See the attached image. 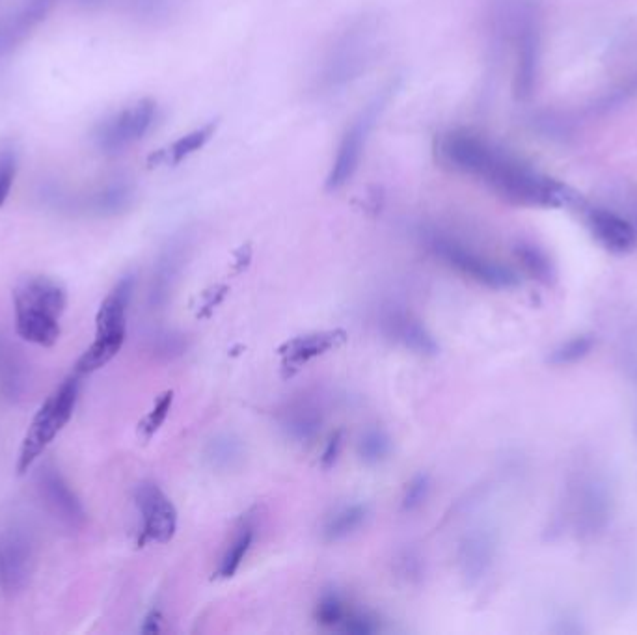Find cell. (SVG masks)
<instances>
[{
    "label": "cell",
    "instance_id": "cell-35",
    "mask_svg": "<svg viewBox=\"0 0 637 635\" xmlns=\"http://www.w3.org/2000/svg\"><path fill=\"white\" fill-rule=\"evenodd\" d=\"M341 447H343V431H336V433L328 438L325 451H323V455H321V466H323L325 470H330V468L336 464L339 453H341Z\"/></svg>",
    "mask_w": 637,
    "mask_h": 635
},
{
    "label": "cell",
    "instance_id": "cell-21",
    "mask_svg": "<svg viewBox=\"0 0 637 635\" xmlns=\"http://www.w3.org/2000/svg\"><path fill=\"white\" fill-rule=\"evenodd\" d=\"M183 263V246L181 244H172L166 252H164L157 269L153 272V280H151L150 304L151 308H161L166 304V300L170 297V291L174 289L177 274Z\"/></svg>",
    "mask_w": 637,
    "mask_h": 635
},
{
    "label": "cell",
    "instance_id": "cell-27",
    "mask_svg": "<svg viewBox=\"0 0 637 635\" xmlns=\"http://www.w3.org/2000/svg\"><path fill=\"white\" fill-rule=\"evenodd\" d=\"M392 453V438L382 429H367L358 442V455L369 466L380 464Z\"/></svg>",
    "mask_w": 637,
    "mask_h": 635
},
{
    "label": "cell",
    "instance_id": "cell-14",
    "mask_svg": "<svg viewBox=\"0 0 637 635\" xmlns=\"http://www.w3.org/2000/svg\"><path fill=\"white\" fill-rule=\"evenodd\" d=\"M587 224L598 243L613 254H630L637 246L636 228L613 211L591 209Z\"/></svg>",
    "mask_w": 637,
    "mask_h": 635
},
{
    "label": "cell",
    "instance_id": "cell-33",
    "mask_svg": "<svg viewBox=\"0 0 637 635\" xmlns=\"http://www.w3.org/2000/svg\"><path fill=\"white\" fill-rule=\"evenodd\" d=\"M17 172V157L12 149L0 151V207L6 202L10 189L14 185Z\"/></svg>",
    "mask_w": 637,
    "mask_h": 635
},
{
    "label": "cell",
    "instance_id": "cell-30",
    "mask_svg": "<svg viewBox=\"0 0 637 635\" xmlns=\"http://www.w3.org/2000/svg\"><path fill=\"white\" fill-rule=\"evenodd\" d=\"M595 341L591 336H580V338L570 339L565 345H561L550 358V362L554 365H569L585 358L591 349H593Z\"/></svg>",
    "mask_w": 637,
    "mask_h": 635
},
{
    "label": "cell",
    "instance_id": "cell-15",
    "mask_svg": "<svg viewBox=\"0 0 637 635\" xmlns=\"http://www.w3.org/2000/svg\"><path fill=\"white\" fill-rule=\"evenodd\" d=\"M55 0H27L14 15L0 21V58L12 53L53 10Z\"/></svg>",
    "mask_w": 637,
    "mask_h": 635
},
{
    "label": "cell",
    "instance_id": "cell-17",
    "mask_svg": "<svg viewBox=\"0 0 637 635\" xmlns=\"http://www.w3.org/2000/svg\"><path fill=\"white\" fill-rule=\"evenodd\" d=\"M30 384V369L19 349L0 334V393L6 401L19 403Z\"/></svg>",
    "mask_w": 637,
    "mask_h": 635
},
{
    "label": "cell",
    "instance_id": "cell-26",
    "mask_svg": "<svg viewBox=\"0 0 637 635\" xmlns=\"http://www.w3.org/2000/svg\"><path fill=\"white\" fill-rule=\"evenodd\" d=\"M215 131H217V122H209L204 127H200V129H194L189 135L181 136L166 151L168 153V161L172 164H179L181 161H185L192 153L204 148L205 144L211 140V136L215 135Z\"/></svg>",
    "mask_w": 637,
    "mask_h": 635
},
{
    "label": "cell",
    "instance_id": "cell-32",
    "mask_svg": "<svg viewBox=\"0 0 637 635\" xmlns=\"http://www.w3.org/2000/svg\"><path fill=\"white\" fill-rule=\"evenodd\" d=\"M632 97H637V73L632 75L630 79L617 86L615 90H611L610 94L600 97L597 101V105L593 107V112L602 114V112H610V110L621 107L626 101H630Z\"/></svg>",
    "mask_w": 637,
    "mask_h": 635
},
{
    "label": "cell",
    "instance_id": "cell-23",
    "mask_svg": "<svg viewBox=\"0 0 637 635\" xmlns=\"http://www.w3.org/2000/svg\"><path fill=\"white\" fill-rule=\"evenodd\" d=\"M254 537H256L254 518L250 514H246V516L241 518V522L237 524L230 546L226 548V552L220 559V567H218V576L220 578L235 576V572L243 565L244 557L252 548Z\"/></svg>",
    "mask_w": 637,
    "mask_h": 635
},
{
    "label": "cell",
    "instance_id": "cell-5",
    "mask_svg": "<svg viewBox=\"0 0 637 635\" xmlns=\"http://www.w3.org/2000/svg\"><path fill=\"white\" fill-rule=\"evenodd\" d=\"M79 377L81 375L75 373L64 380L55 392L47 397V401L40 406L38 414L32 419L21 444L19 459H17L19 475L27 473L32 468V464L38 460L41 453L68 425L79 399V388H81Z\"/></svg>",
    "mask_w": 637,
    "mask_h": 635
},
{
    "label": "cell",
    "instance_id": "cell-12",
    "mask_svg": "<svg viewBox=\"0 0 637 635\" xmlns=\"http://www.w3.org/2000/svg\"><path fill=\"white\" fill-rule=\"evenodd\" d=\"M36 487L47 511L53 514L56 522H60L71 531H77L86 524V511L81 500L71 490L64 475L51 462H45L38 468Z\"/></svg>",
    "mask_w": 637,
    "mask_h": 635
},
{
    "label": "cell",
    "instance_id": "cell-3",
    "mask_svg": "<svg viewBox=\"0 0 637 635\" xmlns=\"http://www.w3.org/2000/svg\"><path fill=\"white\" fill-rule=\"evenodd\" d=\"M379 47V23L375 19H358L328 47L317 71V90L321 94H334L347 88L351 82L366 73Z\"/></svg>",
    "mask_w": 637,
    "mask_h": 635
},
{
    "label": "cell",
    "instance_id": "cell-11",
    "mask_svg": "<svg viewBox=\"0 0 637 635\" xmlns=\"http://www.w3.org/2000/svg\"><path fill=\"white\" fill-rule=\"evenodd\" d=\"M157 116V105L151 99H142L133 107L122 110L112 120L103 123L97 135V146L107 155H118L140 142Z\"/></svg>",
    "mask_w": 637,
    "mask_h": 635
},
{
    "label": "cell",
    "instance_id": "cell-24",
    "mask_svg": "<svg viewBox=\"0 0 637 635\" xmlns=\"http://www.w3.org/2000/svg\"><path fill=\"white\" fill-rule=\"evenodd\" d=\"M366 505L362 503H353V505H347V507H341L339 511L332 514L328 520H326L325 527H323V535L328 542H338L347 539L349 535H353L356 529L364 526V522L367 520Z\"/></svg>",
    "mask_w": 637,
    "mask_h": 635
},
{
    "label": "cell",
    "instance_id": "cell-7",
    "mask_svg": "<svg viewBox=\"0 0 637 635\" xmlns=\"http://www.w3.org/2000/svg\"><path fill=\"white\" fill-rule=\"evenodd\" d=\"M394 84H388L386 88H382L379 94L375 95L364 109L356 114L351 125L347 127V131L339 140L338 151H336V159L330 166V172L326 177V190L334 192L341 187H345L354 174L358 172L364 151H366L367 140L369 135L373 133L375 125L380 120L382 112L388 107L392 95H394Z\"/></svg>",
    "mask_w": 637,
    "mask_h": 635
},
{
    "label": "cell",
    "instance_id": "cell-9",
    "mask_svg": "<svg viewBox=\"0 0 637 635\" xmlns=\"http://www.w3.org/2000/svg\"><path fill=\"white\" fill-rule=\"evenodd\" d=\"M34 568V546L25 527L0 529V587L4 595H21Z\"/></svg>",
    "mask_w": 637,
    "mask_h": 635
},
{
    "label": "cell",
    "instance_id": "cell-31",
    "mask_svg": "<svg viewBox=\"0 0 637 635\" xmlns=\"http://www.w3.org/2000/svg\"><path fill=\"white\" fill-rule=\"evenodd\" d=\"M429 492H431V479L427 473H420L416 475L407 488H405V494H403V500H401V509L405 513H414L423 507V503L429 498Z\"/></svg>",
    "mask_w": 637,
    "mask_h": 635
},
{
    "label": "cell",
    "instance_id": "cell-28",
    "mask_svg": "<svg viewBox=\"0 0 637 635\" xmlns=\"http://www.w3.org/2000/svg\"><path fill=\"white\" fill-rule=\"evenodd\" d=\"M349 604L338 595V593H326L323 598L319 600L317 609H315V619L326 628H334L339 630L341 622L345 619L347 611H349Z\"/></svg>",
    "mask_w": 637,
    "mask_h": 635
},
{
    "label": "cell",
    "instance_id": "cell-4",
    "mask_svg": "<svg viewBox=\"0 0 637 635\" xmlns=\"http://www.w3.org/2000/svg\"><path fill=\"white\" fill-rule=\"evenodd\" d=\"M135 291V276H123L107 298L95 317L94 343L84 351L75 364L77 375H90L109 364L122 351L127 336V310Z\"/></svg>",
    "mask_w": 637,
    "mask_h": 635
},
{
    "label": "cell",
    "instance_id": "cell-19",
    "mask_svg": "<svg viewBox=\"0 0 637 635\" xmlns=\"http://www.w3.org/2000/svg\"><path fill=\"white\" fill-rule=\"evenodd\" d=\"M492 557H494V539L488 535L487 531L470 533L462 541L461 550H459L462 574L470 581L481 580L488 567L492 565Z\"/></svg>",
    "mask_w": 637,
    "mask_h": 635
},
{
    "label": "cell",
    "instance_id": "cell-34",
    "mask_svg": "<svg viewBox=\"0 0 637 635\" xmlns=\"http://www.w3.org/2000/svg\"><path fill=\"white\" fill-rule=\"evenodd\" d=\"M183 349H185V339L176 332H163L153 339V351L159 356H166V358L179 356Z\"/></svg>",
    "mask_w": 637,
    "mask_h": 635
},
{
    "label": "cell",
    "instance_id": "cell-2",
    "mask_svg": "<svg viewBox=\"0 0 637 635\" xmlns=\"http://www.w3.org/2000/svg\"><path fill=\"white\" fill-rule=\"evenodd\" d=\"M68 306L66 287L47 276H28L14 289L15 330L21 338L53 347L60 339V317Z\"/></svg>",
    "mask_w": 637,
    "mask_h": 635
},
{
    "label": "cell",
    "instance_id": "cell-8",
    "mask_svg": "<svg viewBox=\"0 0 637 635\" xmlns=\"http://www.w3.org/2000/svg\"><path fill=\"white\" fill-rule=\"evenodd\" d=\"M543 34L539 17L533 10H526L516 21V66L513 92L518 101H528L537 90L541 75Z\"/></svg>",
    "mask_w": 637,
    "mask_h": 635
},
{
    "label": "cell",
    "instance_id": "cell-25",
    "mask_svg": "<svg viewBox=\"0 0 637 635\" xmlns=\"http://www.w3.org/2000/svg\"><path fill=\"white\" fill-rule=\"evenodd\" d=\"M516 259L524 267L533 280H539L543 284H552L556 278V269L552 259L544 252L541 246L533 243H518L515 248Z\"/></svg>",
    "mask_w": 637,
    "mask_h": 635
},
{
    "label": "cell",
    "instance_id": "cell-13",
    "mask_svg": "<svg viewBox=\"0 0 637 635\" xmlns=\"http://www.w3.org/2000/svg\"><path fill=\"white\" fill-rule=\"evenodd\" d=\"M382 332L386 338L394 339L408 351L421 356H434L438 352V343L431 332L421 325L414 315L403 310H388L382 315Z\"/></svg>",
    "mask_w": 637,
    "mask_h": 635
},
{
    "label": "cell",
    "instance_id": "cell-29",
    "mask_svg": "<svg viewBox=\"0 0 637 635\" xmlns=\"http://www.w3.org/2000/svg\"><path fill=\"white\" fill-rule=\"evenodd\" d=\"M174 403V392H164L155 405L148 412V416L138 423V436L144 442H150L151 438L157 434V431L163 427L164 421L168 418V412Z\"/></svg>",
    "mask_w": 637,
    "mask_h": 635
},
{
    "label": "cell",
    "instance_id": "cell-1",
    "mask_svg": "<svg viewBox=\"0 0 637 635\" xmlns=\"http://www.w3.org/2000/svg\"><path fill=\"white\" fill-rule=\"evenodd\" d=\"M438 163L464 176L475 177L505 202L522 207H561L574 200L569 187L544 176L507 149L468 129H455L436 138Z\"/></svg>",
    "mask_w": 637,
    "mask_h": 635
},
{
    "label": "cell",
    "instance_id": "cell-6",
    "mask_svg": "<svg viewBox=\"0 0 637 635\" xmlns=\"http://www.w3.org/2000/svg\"><path fill=\"white\" fill-rule=\"evenodd\" d=\"M425 243L440 261H444L453 271L487 285L490 289H511L518 285V274L500 261L485 256L472 246L462 243L448 233L431 230L425 233Z\"/></svg>",
    "mask_w": 637,
    "mask_h": 635
},
{
    "label": "cell",
    "instance_id": "cell-38",
    "mask_svg": "<svg viewBox=\"0 0 637 635\" xmlns=\"http://www.w3.org/2000/svg\"><path fill=\"white\" fill-rule=\"evenodd\" d=\"M84 6H99L103 0H79Z\"/></svg>",
    "mask_w": 637,
    "mask_h": 635
},
{
    "label": "cell",
    "instance_id": "cell-10",
    "mask_svg": "<svg viewBox=\"0 0 637 635\" xmlns=\"http://www.w3.org/2000/svg\"><path fill=\"white\" fill-rule=\"evenodd\" d=\"M135 501L142 518L138 544L172 541L177 529V511L172 500L153 481H142L135 488Z\"/></svg>",
    "mask_w": 637,
    "mask_h": 635
},
{
    "label": "cell",
    "instance_id": "cell-16",
    "mask_svg": "<svg viewBox=\"0 0 637 635\" xmlns=\"http://www.w3.org/2000/svg\"><path fill=\"white\" fill-rule=\"evenodd\" d=\"M345 339L347 334L343 330L313 332V334L291 339L280 349L282 365L284 369H300L302 365L323 356L325 352L336 349Z\"/></svg>",
    "mask_w": 637,
    "mask_h": 635
},
{
    "label": "cell",
    "instance_id": "cell-36",
    "mask_svg": "<svg viewBox=\"0 0 637 635\" xmlns=\"http://www.w3.org/2000/svg\"><path fill=\"white\" fill-rule=\"evenodd\" d=\"M136 12L146 17H161L168 14L172 0H133Z\"/></svg>",
    "mask_w": 637,
    "mask_h": 635
},
{
    "label": "cell",
    "instance_id": "cell-18",
    "mask_svg": "<svg viewBox=\"0 0 637 635\" xmlns=\"http://www.w3.org/2000/svg\"><path fill=\"white\" fill-rule=\"evenodd\" d=\"M280 425L291 440L306 444V442H312L321 431L323 412L313 399L302 397L293 401L291 405H287L280 416Z\"/></svg>",
    "mask_w": 637,
    "mask_h": 635
},
{
    "label": "cell",
    "instance_id": "cell-22",
    "mask_svg": "<svg viewBox=\"0 0 637 635\" xmlns=\"http://www.w3.org/2000/svg\"><path fill=\"white\" fill-rule=\"evenodd\" d=\"M205 464L217 472L235 470L244 460V444L239 436L217 434L204 449Z\"/></svg>",
    "mask_w": 637,
    "mask_h": 635
},
{
    "label": "cell",
    "instance_id": "cell-37",
    "mask_svg": "<svg viewBox=\"0 0 637 635\" xmlns=\"http://www.w3.org/2000/svg\"><path fill=\"white\" fill-rule=\"evenodd\" d=\"M161 622H163V617H161V613L153 609L150 615L146 617V621H144V626H142V632H144V634H159V632H161Z\"/></svg>",
    "mask_w": 637,
    "mask_h": 635
},
{
    "label": "cell",
    "instance_id": "cell-20",
    "mask_svg": "<svg viewBox=\"0 0 637 635\" xmlns=\"http://www.w3.org/2000/svg\"><path fill=\"white\" fill-rule=\"evenodd\" d=\"M135 202V187L129 179H112L107 185L94 192L88 200V207L99 217H116L125 213Z\"/></svg>",
    "mask_w": 637,
    "mask_h": 635
}]
</instances>
